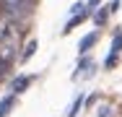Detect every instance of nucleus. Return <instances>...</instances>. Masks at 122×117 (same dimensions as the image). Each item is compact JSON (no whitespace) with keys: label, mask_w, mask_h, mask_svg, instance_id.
Listing matches in <instances>:
<instances>
[{"label":"nucleus","mask_w":122,"mask_h":117,"mask_svg":"<svg viewBox=\"0 0 122 117\" xmlns=\"http://www.w3.org/2000/svg\"><path fill=\"white\" fill-rule=\"evenodd\" d=\"M29 83H31V75H18V78H13L10 89H13V94H21L29 89Z\"/></svg>","instance_id":"1"},{"label":"nucleus","mask_w":122,"mask_h":117,"mask_svg":"<svg viewBox=\"0 0 122 117\" xmlns=\"http://www.w3.org/2000/svg\"><path fill=\"white\" fill-rule=\"evenodd\" d=\"M99 3H101V0H91V3H88V5H86V11H94V8H96Z\"/></svg>","instance_id":"12"},{"label":"nucleus","mask_w":122,"mask_h":117,"mask_svg":"<svg viewBox=\"0 0 122 117\" xmlns=\"http://www.w3.org/2000/svg\"><path fill=\"white\" fill-rule=\"evenodd\" d=\"M86 13H88V11H81V16H73V18H70V21L65 23V34H68V31H73L75 26H78V23L83 21V16H86Z\"/></svg>","instance_id":"4"},{"label":"nucleus","mask_w":122,"mask_h":117,"mask_svg":"<svg viewBox=\"0 0 122 117\" xmlns=\"http://www.w3.org/2000/svg\"><path fill=\"white\" fill-rule=\"evenodd\" d=\"M13 101H16V96L13 94H8L3 101H0V117H8V112H10V107H13Z\"/></svg>","instance_id":"2"},{"label":"nucleus","mask_w":122,"mask_h":117,"mask_svg":"<svg viewBox=\"0 0 122 117\" xmlns=\"http://www.w3.org/2000/svg\"><path fill=\"white\" fill-rule=\"evenodd\" d=\"M83 101H86V96H83V94H78V96H75V101H73V107H70V112H68V117H75V115H78V109H81V104H83Z\"/></svg>","instance_id":"5"},{"label":"nucleus","mask_w":122,"mask_h":117,"mask_svg":"<svg viewBox=\"0 0 122 117\" xmlns=\"http://www.w3.org/2000/svg\"><path fill=\"white\" fill-rule=\"evenodd\" d=\"M107 16H109V11H99L96 16H94V23H96V26H101V23L107 21Z\"/></svg>","instance_id":"7"},{"label":"nucleus","mask_w":122,"mask_h":117,"mask_svg":"<svg viewBox=\"0 0 122 117\" xmlns=\"http://www.w3.org/2000/svg\"><path fill=\"white\" fill-rule=\"evenodd\" d=\"M114 63H117V55H112V52H109V57H107L104 68H114Z\"/></svg>","instance_id":"9"},{"label":"nucleus","mask_w":122,"mask_h":117,"mask_svg":"<svg viewBox=\"0 0 122 117\" xmlns=\"http://www.w3.org/2000/svg\"><path fill=\"white\" fill-rule=\"evenodd\" d=\"M96 117H109V107H99V112Z\"/></svg>","instance_id":"10"},{"label":"nucleus","mask_w":122,"mask_h":117,"mask_svg":"<svg viewBox=\"0 0 122 117\" xmlns=\"http://www.w3.org/2000/svg\"><path fill=\"white\" fill-rule=\"evenodd\" d=\"M117 8H120V0H112V3H109V13H114Z\"/></svg>","instance_id":"11"},{"label":"nucleus","mask_w":122,"mask_h":117,"mask_svg":"<svg viewBox=\"0 0 122 117\" xmlns=\"http://www.w3.org/2000/svg\"><path fill=\"white\" fill-rule=\"evenodd\" d=\"M120 49H122V34H117V37H114V42H112V55H117Z\"/></svg>","instance_id":"8"},{"label":"nucleus","mask_w":122,"mask_h":117,"mask_svg":"<svg viewBox=\"0 0 122 117\" xmlns=\"http://www.w3.org/2000/svg\"><path fill=\"white\" fill-rule=\"evenodd\" d=\"M34 49H36V42H34V39H31V42H29V44H26V49H24V55H21V60H29V57H31V55H34Z\"/></svg>","instance_id":"6"},{"label":"nucleus","mask_w":122,"mask_h":117,"mask_svg":"<svg viewBox=\"0 0 122 117\" xmlns=\"http://www.w3.org/2000/svg\"><path fill=\"white\" fill-rule=\"evenodd\" d=\"M94 42H96V34L91 31V34H86V37H83V42L78 44V49H81V52H88V49L94 47Z\"/></svg>","instance_id":"3"}]
</instances>
